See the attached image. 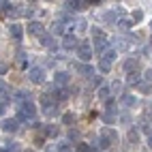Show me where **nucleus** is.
I'll use <instances>...</instances> for the list:
<instances>
[{"label":"nucleus","instance_id":"nucleus-9","mask_svg":"<svg viewBox=\"0 0 152 152\" xmlns=\"http://www.w3.org/2000/svg\"><path fill=\"white\" fill-rule=\"evenodd\" d=\"M26 32L30 34V37H41L43 34V24L41 22H28V26H26Z\"/></svg>","mask_w":152,"mask_h":152},{"label":"nucleus","instance_id":"nucleus-33","mask_svg":"<svg viewBox=\"0 0 152 152\" xmlns=\"http://www.w3.org/2000/svg\"><path fill=\"white\" fill-rule=\"evenodd\" d=\"M137 131H141V133H148V135H152V126H150V124H146V122L141 124V126H139Z\"/></svg>","mask_w":152,"mask_h":152},{"label":"nucleus","instance_id":"nucleus-7","mask_svg":"<svg viewBox=\"0 0 152 152\" xmlns=\"http://www.w3.org/2000/svg\"><path fill=\"white\" fill-rule=\"evenodd\" d=\"M75 54H77V58L82 60V62H88V60L92 58V45L90 43H79L77 49H75Z\"/></svg>","mask_w":152,"mask_h":152},{"label":"nucleus","instance_id":"nucleus-23","mask_svg":"<svg viewBox=\"0 0 152 152\" xmlns=\"http://www.w3.org/2000/svg\"><path fill=\"white\" fill-rule=\"evenodd\" d=\"M129 17L133 19V24H135V22H141V19H144V11H141V9H135V11L131 13Z\"/></svg>","mask_w":152,"mask_h":152},{"label":"nucleus","instance_id":"nucleus-12","mask_svg":"<svg viewBox=\"0 0 152 152\" xmlns=\"http://www.w3.org/2000/svg\"><path fill=\"white\" fill-rule=\"evenodd\" d=\"M116 58H118V49H114V47H107L105 52H103V58H101V62H105V64H114L116 62Z\"/></svg>","mask_w":152,"mask_h":152},{"label":"nucleus","instance_id":"nucleus-11","mask_svg":"<svg viewBox=\"0 0 152 152\" xmlns=\"http://www.w3.org/2000/svg\"><path fill=\"white\" fill-rule=\"evenodd\" d=\"M9 34H11L15 41H22V37H24V26H22V24H17V22L9 24Z\"/></svg>","mask_w":152,"mask_h":152},{"label":"nucleus","instance_id":"nucleus-16","mask_svg":"<svg viewBox=\"0 0 152 152\" xmlns=\"http://www.w3.org/2000/svg\"><path fill=\"white\" fill-rule=\"evenodd\" d=\"M116 26L122 30V32H129V30L133 28V19L131 17H120V19H116Z\"/></svg>","mask_w":152,"mask_h":152},{"label":"nucleus","instance_id":"nucleus-8","mask_svg":"<svg viewBox=\"0 0 152 152\" xmlns=\"http://www.w3.org/2000/svg\"><path fill=\"white\" fill-rule=\"evenodd\" d=\"M60 43H62V47L64 49H77V45H79V41H77V37L75 34H64L62 39H60Z\"/></svg>","mask_w":152,"mask_h":152},{"label":"nucleus","instance_id":"nucleus-41","mask_svg":"<svg viewBox=\"0 0 152 152\" xmlns=\"http://www.w3.org/2000/svg\"><path fill=\"white\" fill-rule=\"evenodd\" d=\"M26 152H34V150H26Z\"/></svg>","mask_w":152,"mask_h":152},{"label":"nucleus","instance_id":"nucleus-13","mask_svg":"<svg viewBox=\"0 0 152 152\" xmlns=\"http://www.w3.org/2000/svg\"><path fill=\"white\" fill-rule=\"evenodd\" d=\"M54 82H56L60 88H64V86L71 82V75L66 73V71H56V73H54Z\"/></svg>","mask_w":152,"mask_h":152},{"label":"nucleus","instance_id":"nucleus-2","mask_svg":"<svg viewBox=\"0 0 152 152\" xmlns=\"http://www.w3.org/2000/svg\"><path fill=\"white\" fill-rule=\"evenodd\" d=\"M37 118V105L32 101H24L22 105H19V111H17V122L19 120H34Z\"/></svg>","mask_w":152,"mask_h":152},{"label":"nucleus","instance_id":"nucleus-32","mask_svg":"<svg viewBox=\"0 0 152 152\" xmlns=\"http://www.w3.org/2000/svg\"><path fill=\"white\" fill-rule=\"evenodd\" d=\"M109 64H105V62H101V60H99V73H109Z\"/></svg>","mask_w":152,"mask_h":152},{"label":"nucleus","instance_id":"nucleus-26","mask_svg":"<svg viewBox=\"0 0 152 152\" xmlns=\"http://www.w3.org/2000/svg\"><path fill=\"white\" fill-rule=\"evenodd\" d=\"M103 19L107 24H116V11H105L103 13Z\"/></svg>","mask_w":152,"mask_h":152},{"label":"nucleus","instance_id":"nucleus-35","mask_svg":"<svg viewBox=\"0 0 152 152\" xmlns=\"http://www.w3.org/2000/svg\"><path fill=\"white\" fill-rule=\"evenodd\" d=\"M7 92H9V86H7L4 82H0V99H2V96H4Z\"/></svg>","mask_w":152,"mask_h":152},{"label":"nucleus","instance_id":"nucleus-25","mask_svg":"<svg viewBox=\"0 0 152 152\" xmlns=\"http://www.w3.org/2000/svg\"><path fill=\"white\" fill-rule=\"evenodd\" d=\"M45 135H47V137H56V135H58V126H56V124H47V126H45Z\"/></svg>","mask_w":152,"mask_h":152},{"label":"nucleus","instance_id":"nucleus-31","mask_svg":"<svg viewBox=\"0 0 152 152\" xmlns=\"http://www.w3.org/2000/svg\"><path fill=\"white\" fill-rule=\"evenodd\" d=\"M75 152H92V148H90L88 144H77V150Z\"/></svg>","mask_w":152,"mask_h":152},{"label":"nucleus","instance_id":"nucleus-14","mask_svg":"<svg viewBox=\"0 0 152 152\" xmlns=\"http://www.w3.org/2000/svg\"><path fill=\"white\" fill-rule=\"evenodd\" d=\"M124 71H126V75L139 73V60L137 58H129L126 62H124Z\"/></svg>","mask_w":152,"mask_h":152},{"label":"nucleus","instance_id":"nucleus-39","mask_svg":"<svg viewBox=\"0 0 152 152\" xmlns=\"http://www.w3.org/2000/svg\"><path fill=\"white\" fill-rule=\"evenodd\" d=\"M146 144H148V148L152 150V135H148V139H146Z\"/></svg>","mask_w":152,"mask_h":152},{"label":"nucleus","instance_id":"nucleus-36","mask_svg":"<svg viewBox=\"0 0 152 152\" xmlns=\"http://www.w3.org/2000/svg\"><path fill=\"white\" fill-rule=\"evenodd\" d=\"M4 73H9V64L0 60V75H4Z\"/></svg>","mask_w":152,"mask_h":152},{"label":"nucleus","instance_id":"nucleus-1","mask_svg":"<svg viewBox=\"0 0 152 152\" xmlns=\"http://www.w3.org/2000/svg\"><path fill=\"white\" fill-rule=\"evenodd\" d=\"M90 32H92V47H94V52H99V54H103L105 49L109 47V41H107V37H105V32L103 30H101L99 26H94L92 30H90Z\"/></svg>","mask_w":152,"mask_h":152},{"label":"nucleus","instance_id":"nucleus-21","mask_svg":"<svg viewBox=\"0 0 152 152\" xmlns=\"http://www.w3.org/2000/svg\"><path fill=\"white\" fill-rule=\"evenodd\" d=\"M77 71H79L82 75H92V73H94V69L88 66V64H77Z\"/></svg>","mask_w":152,"mask_h":152},{"label":"nucleus","instance_id":"nucleus-40","mask_svg":"<svg viewBox=\"0 0 152 152\" xmlns=\"http://www.w3.org/2000/svg\"><path fill=\"white\" fill-rule=\"evenodd\" d=\"M45 152H56V148H52V146H47V148H45Z\"/></svg>","mask_w":152,"mask_h":152},{"label":"nucleus","instance_id":"nucleus-18","mask_svg":"<svg viewBox=\"0 0 152 152\" xmlns=\"http://www.w3.org/2000/svg\"><path fill=\"white\" fill-rule=\"evenodd\" d=\"M120 103H122L124 107H129V105L135 107V105H137V99H135L133 94H122V96H120Z\"/></svg>","mask_w":152,"mask_h":152},{"label":"nucleus","instance_id":"nucleus-17","mask_svg":"<svg viewBox=\"0 0 152 152\" xmlns=\"http://www.w3.org/2000/svg\"><path fill=\"white\" fill-rule=\"evenodd\" d=\"M64 32H66V22H54L52 24V34H60V37H64Z\"/></svg>","mask_w":152,"mask_h":152},{"label":"nucleus","instance_id":"nucleus-30","mask_svg":"<svg viewBox=\"0 0 152 152\" xmlns=\"http://www.w3.org/2000/svg\"><path fill=\"white\" fill-rule=\"evenodd\" d=\"M120 88H122V82H120V79H114V82H111V86H109L111 92H120Z\"/></svg>","mask_w":152,"mask_h":152},{"label":"nucleus","instance_id":"nucleus-42","mask_svg":"<svg viewBox=\"0 0 152 152\" xmlns=\"http://www.w3.org/2000/svg\"><path fill=\"white\" fill-rule=\"evenodd\" d=\"M150 45H152V39H150Z\"/></svg>","mask_w":152,"mask_h":152},{"label":"nucleus","instance_id":"nucleus-6","mask_svg":"<svg viewBox=\"0 0 152 152\" xmlns=\"http://www.w3.org/2000/svg\"><path fill=\"white\" fill-rule=\"evenodd\" d=\"M116 118H118V107L114 105V101H107V105H105V114H103V120L107 124H114L116 122Z\"/></svg>","mask_w":152,"mask_h":152},{"label":"nucleus","instance_id":"nucleus-10","mask_svg":"<svg viewBox=\"0 0 152 152\" xmlns=\"http://www.w3.org/2000/svg\"><path fill=\"white\" fill-rule=\"evenodd\" d=\"M0 126H2L4 133H15V131L19 129V122H17V118H4Z\"/></svg>","mask_w":152,"mask_h":152},{"label":"nucleus","instance_id":"nucleus-43","mask_svg":"<svg viewBox=\"0 0 152 152\" xmlns=\"http://www.w3.org/2000/svg\"><path fill=\"white\" fill-rule=\"evenodd\" d=\"M150 28H152V22H150Z\"/></svg>","mask_w":152,"mask_h":152},{"label":"nucleus","instance_id":"nucleus-34","mask_svg":"<svg viewBox=\"0 0 152 152\" xmlns=\"http://www.w3.org/2000/svg\"><path fill=\"white\" fill-rule=\"evenodd\" d=\"M7 109H9V103H7V101H0V116H4Z\"/></svg>","mask_w":152,"mask_h":152},{"label":"nucleus","instance_id":"nucleus-4","mask_svg":"<svg viewBox=\"0 0 152 152\" xmlns=\"http://www.w3.org/2000/svg\"><path fill=\"white\" fill-rule=\"evenodd\" d=\"M41 105H43V114H45V116H54V114H56L54 107H58V103L54 101V96L49 94V92H45V94L41 96Z\"/></svg>","mask_w":152,"mask_h":152},{"label":"nucleus","instance_id":"nucleus-27","mask_svg":"<svg viewBox=\"0 0 152 152\" xmlns=\"http://www.w3.org/2000/svg\"><path fill=\"white\" fill-rule=\"evenodd\" d=\"M56 152H73V148H71V144H66V141H60L56 146Z\"/></svg>","mask_w":152,"mask_h":152},{"label":"nucleus","instance_id":"nucleus-28","mask_svg":"<svg viewBox=\"0 0 152 152\" xmlns=\"http://www.w3.org/2000/svg\"><path fill=\"white\" fill-rule=\"evenodd\" d=\"M129 139H131V144H137V141H139V131L137 129H131L129 131Z\"/></svg>","mask_w":152,"mask_h":152},{"label":"nucleus","instance_id":"nucleus-22","mask_svg":"<svg viewBox=\"0 0 152 152\" xmlns=\"http://www.w3.org/2000/svg\"><path fill=\"white\" fill-rule=\"evenodd\" d=\"M73 122H75V114H73V111L62 114V124H73Z\"/></svg>","mask_w":152,"mask_h":152},{"label":"nucleus","instance_id":"nucleus-20","mask_svg":"<svg viewBox=\"0 0 152 152\" xmlns=\"http://www.w3.org/2000/svg\"><path fill=\"white\" fill-rule=\"evenodd\" d=\"M137 90L141 94H152V82H139V86H137Z\"/></svg>","mask_w":152,"mask_h":152},{"label":"nucleus","instance_id":"nucleus-38","mask_svg":"<svg viewBox=\"0 0 152 152\" xmlns=\"http://www.w3.org/2000/svg\"><path fill=\"white\" fill-rule=\"evenodd\" d=\"M146 79H148V82L152 79V69H148V71H146Z\"/></svg>","mask_w":152,"mask_h":152},{"label":"nucleus","instance_id":"nucleus-37","mask_svg":"<svg viewBox=\"0 0 152 152\" xmlns=\"http://www.w3.org/2000/svg\"><path fill=\"white\" fill-rule=\"evenodd\" d=\"M69 137H71V139H77V137H79V133H75V131H71V133H69Z\"/></svg>","mask_w":152,"mask_h":152},{"label":"nucleus","instance_id":"nucleus-5","mask_svg":"<svg viewBox=\"0 0 152 152\" xmlns=\"http://www.w3.org/2000/svg\"><path fill=\"white\" fill-rule=\"evenodd\" d=\"M28 79H30L32 84L41 86V84H45V71H43L41 66H30V69H28Z\"/></svg>","mask_w":152,"mask_h":152},{"label":"nucleus","instance_id":"nucleus-3","mask_svg":"<svg viewBox=\"0 0 152 152\" xmlns=\"http://www.w3.org/2000/svg\"><path fill=\"white\" fill-rule=\"evenodd\" d=\"M99 141H101V146H103V148H107V146H111V144H116V141H118V131L105 126L103 131H101Z\"/></svg>","mask_w":152,"mask_h":152},{"label":"nucleus","instance_id":"nucleus-24","mask_svg":"<svg viewBox=\"0 0 152 152\" xmlns=\"http://www.w3.org/2000/svg\"><path fill=\"white\" fill-rule=\"evenodd\" d=\"M109 94H111L109 86H101V88H99V96L103 99V101H107V99H109Z\"/></svg>","mask_w":152,"mask_h":152},{"label":"nucleus","instance_id":"nucleus-19","mask_svg":"<svg viewBox=\"0 0 152 152\" xmlns=\"http://www.w3.org/2000/svg\"><path fill=\"white\" fill-rule=\"evenodd\" d=\"M39 43H41V45H45V47H56V43H54V39H52V34H41V37H39Z\"/></svg>","mask_w":152,"mask_h":152},{"label":"nucleus","instance_id":"nucleus-15","mask_svg":"<svg viewBox=\"0 0 152 152\" xmlns=\"http://www.w3.org/2000/svg\"><path fill=\"white\" fill-rule=\"evenodd\" d=\"M64 4H66V9H71V11H82V9H86L92 2H86V0H71V2H64Z\"/></svg>","mask_w":152,"mask_h":152},{"label":"nucleus","instance_id":"nucleus-29","mask_svg":"<svg viewBox=\"0 0 152 152\" xmlns=\"http://www.w3.org/2000/svg\"><path fill=\"white\" fill-rule=\"evenodd\" d=\"M126 82L131 86H139V73H133V75H126Z\"/></svg>","mask_w":152,"mask_h":152}]
</instances>
